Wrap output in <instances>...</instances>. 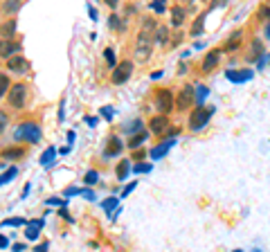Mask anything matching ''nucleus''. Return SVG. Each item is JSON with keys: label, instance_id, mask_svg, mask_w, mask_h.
Instances as JSON below:
<instances>
[{"label": "nucleus", "instance_id": "obj_1", "mask_svg": "<svg viewBox=\"0 0 270 252\" xmlns=\"http://www.w3.org/2000/svg\"><path fill=\"white\" fill-rule=\"evenodd\" d=\"M155 25L153 18H144L142 21V27L138 32V38H135V59L138 61H147L151 50H153V38H155Z\"/></svg>", "mask_w": 270, "mask_h": 252}, {"label": "nucleus", "instance_id": "obj_2", "mask_svg": "<svg viewBox=\"0 0 270 252\" xmlns=\"http://www.w3.org/2000/svg\"><path fill=\"white\" fill-rule=\"evenodd\" d=\"M155 108L160 111V115H169L176 108V97L169 88H158L155 90Z\"/></svg>", "mask_w": 270, "mask_h": 252}, {"label": "nucleus", "instance_id": "obj_3", "mask_svg": "<svg viewBox=\"0 0 270 252\" xmlns=\"http://www.w3.org/2000/svg\"><path fill=\"white\" fill-rule=\"evenodd\" d=\"M16 138L27 142V144H36L41 140V126L36 122H23L16 129Z\"/></svg>", "mask_w": 270, "mask_h": 252}, {"label": "nucleus", "instance_id": "obj_4", "mask_svg": "<svg viewBox=\"0 0 270 252\" xmlns=\"http://www.w3.org/2000/svg\"><path fill=\"white\" fill-rule=\"evenodd\" d=\"M212 113H214L212 106H198V108H194V111L189 113V129L191 131H201L203 126L210 122Z\"/></svg>", "mask_w": 270, "mask_h": 252}, {"label": "nucleus", "instance_id": "obj_5", "mask_svg": "<svg viewBox=\"0 0 270 252\" xmlns=\"http://www.w3.org/2000/svg\"><path fill=\"white\" fill-rule=\"evenodd\" d=\"M25 99H27V86L25 84H14L7 92V102H9L11 108H23L25 106Z\"/></svg>", "mask_w": 270, "mask_h": 252}, {"label": "nucleus", "instance_id": "obj_6", "mask_svg": "<svg viewBox=\"0 0 270 252\" xmlns=\"http://www.w3.org/2000/svg\"><path fill=\"white\" fill-rule=\"evenodd\" d=\"M131 75H133V61H120L115 65V70H113L111 81L115 86H122V84H126L131 79Z\"/></svg>", "mask_w": 270, "mask_h": 252}, {"label": "nucleus", "instance_id": "obj_7", "mask_svg": "<svg viewBox=\"0 0 270 252\" xmlns=\"http://www.w3.org/2000/svg\"><path fill=\"white\" fill-rule=\"evenodd\" d=\"M23 43L21 41H16V38H9V41H0V59L9 61L11 56H16L18 52H21Z\"/></svg>", "mask_w": 270, "mask_h": 252}, {"label": "nucleus", "instance_id": "obj_8", "mask_svg": "<svg viewBox=\"0 0 270 252\" xmlns=\"http://www.w3.org/2000/svg\"><path fill=\"white\" fill-rule=\"evenodd\" d=\"M194 99H196V95H194V88L185 86L182 90L178 92V97H176V108H178V111H187V108L194 104Z\"/></svg>", "mask_w": 270, "mask_h": 252}, {"label": "nucleus", "instance_id": "obj_9", "mask_svg": "<svg viewBox=\"0 0 270 252\" xmlns=\"http://www.w3.org/2000/svg\"><path fill=\"white\" fill-rule=\"evenodd\" d=\"M7 68H9V72H14V75H23V72L30 70V63H27L25 56L16 54V56H11V59L7 61Z\"/></svg>", "mask_w": 270, "mask_h": 252}, {"label": "nucleus", "instance_id": "obj_10", "mask_svg": "<svg viewBox=\"0 0 270 252\" xmlns=\"http://www.w3.org/2000/svg\"><path fill=\"white\" fill-rule=\"evenodd\" d=\"M122 140L117 138V135H111L108 138V142H106V149H104V158H115V156H120L122 153Z\"/></svg>", "mask_w": 270, "mask_h": 252}, {"label": "nucleus", "instance_id": "obj_11", "mask_svg": "<svg viewBox=\"0 0 270 252\" xmlns=\"http://www.w3.org/2000/svg\"><path fill=\"white\" fill-rule=\"evenodd\" d=\"M164 129H169V117L167 115H155V117L149 119V131L155 135H160Z\"/></svg>", "mask_w": 270, "mask_h": 252}, {"label": "nucleus", "instance_id": "obj_12", "mask_svg": "<svg viewBox=\"0 0 270 252\" xmlns=\"http://www.w3.org/2000/svg\"><path fill=\"white\" fill-rule=\"evenodd\" d=\"M45 221L43 219H34V221H27V225H25V236L30 239V241H36L38 234H41V227Z\"/></svg>", "mask_w": 270, "mask_h": 252}, {"label": "nucleus", "instance_id": "obj_13", "mask_svg": "<svg viewBox=\"0 0 270 252\" xmlns=\"http://www.w3.org/2000/svg\"><path fill=\"white\" fill-rule=\"evenodd\" d=\"M221 54H223L221 50H212V52H207V56L203 59V65H201L203 72H212V70L218 65V61H221Z\"/></svg>", "mask_w": 270, "mask_h": 252}, {"label": "nucleus", "instance_id": "obj_14", "mask_svg": "<svg viewBox=\"0 0 270 252\" xmlns=\"http://www.w3.org/2000/svg\"><path fill=\"white\" fill-rule=\"evenodd\" d=\"M14 34H16V21H14V18H7V21L0 25V41H9V38H14Z\"/></svg>", "mask_w": 270, "mask_h": 252}, {"label": "nucleus", "instance_id": "obj_15", "mask_svg": "<svg viewBox=\"0 0 270 252\" xmlns=\"http://www.w3.org/2000/svg\"><path fill=\"white\" fill-rule=\"evenodd\" d=\"M174 144H176V140H164V142H160L158 146H153V149H151V158H153V160L164 158V156H167V151H169Z\"/></svg>", "mask_w": 270, "mask_h": 252}, {"label": "nucleus", "instance_id": "obj_16", "mask_svg": "<svg viewBox=\"0 0 270 252\" xmlns=\"http://www.w3.org/2000/svg\"><path fill=\"white\" fill-rule=\"evenodd\" d=\"M25 156V146H9V149H2V158L7 160H16V158Z\"/></svg>", "mask_w": 270, "mask_h": 252}, {"label": "nucleus", "instance_id": "obj_17", "mask_svg": "<svg viewBox=\"0 0 270 252\" xmlns=\"http://www.w3.org/2000/svg\"><path fill=\"white\" fill-rule=\"evenodd\" d=\"M185 23V9L182 7H171V25L180 27Z\"/></svg>", "mask_w": 270, "mask_h": 252}, {"label": "nucleus", "instance_id": "obj_18", "mask_svg": "<svg viewBox=\"0 0 270 252\" xmlns=\"http://www.w3.org/2000/svg\"><path fill=\"white\" fill-rule=\"evenodd\" d=\"M128 171H131V160H122L120 165H117V169H115L117 180H124V178L128 176Z\"/></svg>", "mask_w": 270, "mask_h": 252}, {"label": "nucleus", "instance_id": "obj_19", "mask_svg": "<svg viewBox=\"0 0 270 252\" xmlns=\"http://www.w3.org/2000/svg\"><path fill=\"white\" fill-rule=\"evenodd\" d=\"M54 153H57V151H54V146H48V149H45V153L41 156V165H43V167H52Z\"/></svg>", "mask_w": 270, "mask_h": 252}, {"label": "nucleus", "instance_id": "obj_20", "mask_svg": "<svg viewBox=\"0 0 270 252\" xmlns=\"http://www.w3.org/2000/svg\"><path fill=\"white\" fill-rule=\"evenodd\" d=\"M16 173H18V169H16V167H9V169H7L5 173H0V187L9 183V180H11V178H14V176H16Z\"/></svg>", "mask_w": 270, "mask_h": 252}, {"label": "nucleus", "instance_id": "obj_21", "mask_svg": "<svg viewBox=\"0 0 270 252\" xmlns=\"http://www.w3.org/2000/svg\"><path fill=\"white\" fill-rule=\"evenodd\" d=\"M147 135H149L147 131H142V133H138V135H133V138H131V142H128V146H131V149L135 151V149H138V146L144 142V140H147Z\"/></svg>", "mask_w": 270, "mask_h": 252}, {"label": "nucleus", "instance_id": "obj_22", "mask_svg": "<svg viewBox=\"0 0 270 252\" xmlns=\"http://www.w3.org/2000/svg\"><path fill=\"white\" fill-rule=\"evenodd\" d=\"M21 7H23L21 0H14V2H5V5H2V11H5V14H16Z\"/></svg>", "mask_w": 270, "mask_h": 252}, {"label": "nucleus", "instance_id": "obj_23", "mask_svg": "<svg viewBox=\"0 0 270 252\" xmlns=\"http://www.w3.org/2000/svg\"><path fill=\"white\" fill-rule=\"evenodd\" d=\"M9 77L5 75V72H0V97H5L7 92H9Z\"/></svg>", "mask_w": 270, "mask_h": 252}, {"label": "nucleus", "instance_id": "obj_24", "mask_svg": "<svg viewBox=\"0 0 270 252\" xmlns=\"http://www.w3.org/2000/svg\"><path fill=\"white\" fill-rule=\"evenodd\" d=\"M126 133H142V119H135V122H128L126 124Z\"/></svg>", "mask_w": 270, "mask_h": 252}, {"label": "nucleus", "instance_id": "obj_25", "mask_svg": "<svg viewBox=\"0 0 270 252\" xmlns=\"http://www.w3.org/2000/svg\"><path fill=\"white\" fill-rule=\"evenodd\" d=\"M228 79H232V81L250 79V70H243V72H228Z\"/></svg>", "mask_w": 270, "mask_h": 252}, {"label": "nucleus", "instance_id": "obj_26", "mask_svg": "<svg viewBox=\"0 0 270 252\" xmlns=\"http://www.w3.org/2000/svg\"><path fill=\"white\" fill-rule=\"evenodd\" d=\"M101 207H104V209H106V212H108V214L113 216V209L117 207V198H115V196H111V198H106V200H104V203H101Z\"/></svg>", "mask_w": 270, "mask_h": 252}, {"label": "nucleus", "instance_id": "obj_27", "mask_svg": "<svg viewBox=\"0 0 270 252\" xmlns=\"http://www.w3.org/2000/svg\"><path fill=\"white\" fill-rule=\"evenodd\" d=\"M97 180H99V173H97L95 169H90V171L84 176V183H86V185H95Z\"/></svg>", "mask_w": 270, "mask_h": 252}, {"label": "nucleus", "instance_id": "obj_28", "mask_svg": "<svg viewBox=\"0 0 270 252\" xmlns=\"http://www.w3.org/2000/svg\"><path fill=\"white\" fill-rule=\"evenodd\" d=\"M155 41H158V43H167V41H169V29H167V27H160L158 34H155Z\"/></svg>", "mask_w": 270, "mask_h": 252}, {"label": "nucleus", "instance_id": "obj_29", "mask_svg": "<svg viewBox=\"0 0 270 252\" xmlns=\"http://www.w3.org/2000/svg\"><path fill=\"white\" fill-rule=\"evenodd\" d=\"M111 27H113V29H120V32H124V23H122V18L117 16V14H113V16H111Z\"/></svg>", "mask_w": 270, "mask_h": 252}, {"label": "nucleus", "instance_id": "obj_30", "mask_svg": "<svg viewBox=\"0 0 270 252\" xmlns=\"http://www.w3.org/2000/svg\"><path fill=\"white\" fill-rule=\"evenodd\" d=\"M7 124H9V117H7V113H5V111H0V135L5 133Z\"/></svg>", "mask_w": 270, "mask_h": 252}, {"label": "nucleus", "instance_id": "obj_31", "mask_svg": "<svg viewBox=\"0 0 270 252\" xmlns=\"http://www.w3.org/2000/svg\"><path fill=\"white\" fill-rule=\"evenodd\" d=\"M104 56H106V63L108 65H115V52H113V48L104 50Z\"/></svg>", "mask_w": 270, "mask_h": 252}, {"label": "nucleus", "instance_id": "obj_32", "mask_svg": "<svg viewBox=\"0 0 270 252\" xmlns=\"http://www.w3.org/2000/svg\"><path fill=\"white\" fill-rule=\"evenodd\" d=\"M239 38H241V32H234V34H232V38H230V43L225 45V48H228V50H234V48L239 45Z\"/></svg>", "mask_w": 270, "mask_h": 252}, {"label": "nucleus", "instance_id": "obj_33", "mask_svg": "<svg viewBox=\"0 0 270 252\" xmlns=\"http://www.w3.org/2000/svg\"><path fill=\"white\" fill-rule=\"evenodd\" d=\"M2 225H27V221L25 219H7V221H2Z\"/></svg>", "mask_w": 270, "mask_h": 252}, {"label": "nucleus", "instance_id": "obj_34", "mask_svg": "<svg viewBox=\"0 0 270 252\" xmlns=\"http://www.w3.org/2000/svg\"><path fill=\"white\" fill-rule=\"evenodd\" d=\"M45 203H48V205H61V207H65V205H68V200H65V198H57V196H52V198H48V200H45Z\"/></svg>", "mask_w": 270, "mask_h": 252}, {"label": "nucleus", "instance_id": "obj_35", "mask_svg": "<svg viewBox=\"0 0 270 252\" xmlns=\"http://www.w3.org/2000/svg\"><path fill=\"white\" fill-rule=\"evenodd\" d=\"M259 18H261V21H268V18H270V5L261 7V9H259Z\"/></svg>", "mask_w": 270, "mask_h": 252}, {"label": "nucleus", "instance_id": "obj_36", "mask_svg": "<svg viewBox=\"0 0 270 252\" xmlns=\"http://www.w3.org/2000/svg\"><path fill=\"white\" fill-rule=\"evenodd\" d=\"M147 171H151V165H144V162L135 165V173H147Z\"/></svg>", "mask_w": 270, "mask_h": 252}, {"label": "nucleus", "instance_id": "obj_37", "mask_svg": "<svg viewBox=\"0 0 270 252\" xmlns=\"http://www.w3.org/2000/svg\"><path fill=\"white\" fill-rule=\"evenodd\" d=\"M101 115H104L106 119H113V108L111 106H104V108H101Z\"/></svg>", "mask_w": 270, "mask_h": 252}, {"label": "nucleus", "instance_id": "obj_38", "mask_svg": "<svg viewBox=\"0 0 270 252\" xmlns=\"http://www.w3.org/2000/svg\"><path fill=\"white\" fill-rule=\"evenodd\" d=\"M151 7L155 11H164V0H155V2H151Z\"/></svg>", "mask_w": 270, "mask_h": 252}, {"label": "nucleus", "instance_id": "obj_39", "mask_svg": "<svg viewBox=\"0 0 270 252\" xmlns=\"http://www.w3.org/2000/svg\"><path fill=\"white\" fill-rule=\"evenodd\" d=\"M135 185H138V183H131V185H126V187L122 189V198H124V196H128V194H131L133 189H135Z\"/></svg>", "mask_w": 270, "mask_h": 252}, {"label": "nucleus", "instance_id": "obj_40", "mask_svg": "<svg viewBox=\"0 0 270 252\" xmlns=\"http://www.w3.org/2000/svg\"><path fill=\"white\" fill-rule=\"evenodd\" d=\"M201 29H203V16L198 18V23L194 25V29H191V34H201Z\"/></svg>", "mask_w": 270, "mask_h": 252}, {"label": "nucleus", "instance_id": "obj_41", "mask_svg": "<svg viewBox=\"0 0 270 252\" xmlns=\"http://www.w3.org/2000/svg\"><path fill=\"white\" fill-rule=\"evenodd\" d=\"M48 248H50L48 241H45V243H38V246L34 248V252H48Z\"/></svg>", "mask_w": 270, "mask_h": 252}, {"label": "nucleus", "instance_id": "obj_42", "mask_svg": "<svg viewBox=\"0 0 270 252\" xmlns=\"http://www.w3.org/2000/svg\"><path fill=\"white\" fill-rule=\"evenodd\" d=\"M65 117V99H61V106H59V119Z\"/></svg>", "mask_w": 270, "mask_h": 252}, {"label": "nucleus", "instance_id": "obj_43", "mask_svg": "<svg viewBox=\"0 0 270 252\" xmlns=\"http://www.w3.org/2000/svg\"><path fill=\"white\" fill-rule=\"evenodd\" d=\"M81 196H84V198H88V200H95V194L88 192V189H81Z\"/></svg>", "mask_w": 270, "mask_h": 252}, {"label": "nucleus", "instance_id": "obj_44", "mask_svg": "<svg viewBox=\"0 0 270 252\" xmlns=\"http://www.w3.org/2000/svg\"><path fill=\"white\" fill-rule=\"evenodd\" d=\"M88 14H90V18H92V21H97V9H95L92 5L88 7Z\"/></svg>", "mask_w": 270, "mask_h": 252}, {"label": "nucleus", "instance_id": "obj_45", "mask_svg": "<svg viewBox=\"0 0 270 252\" xmlns=\"http://www.w3.org/2000/svg\"><path fill=\"white\" fill-rule=\"evenodd\" d=\"M0 248H9V241H7L2 234H0Z\"/></svg>", "mask_w": 270, "mask_h": 252}, {"label": "nucleus", "instance_id": "obj_46", "mask_svg": "<svg viewBox=\"0 0 270 252\" xmlns=\"http://www.w3.org/2000/svg\"><path fill=\"white\" fill-rule=\"evenodd\" d=\"M30 189H32V185H30V183H27V185H25V189H23V194H21V198H25V196H27V194H30Z\"/></svg>", "mask_w": 270, "mask_h": 252}, {"label": "nucleus", "instance_id": "obj_47", "mask_svg": "<svg viewBox=\"0 0 270 252\" xmlns=\"http://www.w3.org/2000/svg\"><path fill=\"white\" fill-rule=\"evenodd\" d=\"M59 214L63 216V219H65V221H70V223H72V219H70V214H68V212H65V209H63V207H61V212H59Z\"/></svg>", "mask_w": 270, "mask_h": 252}, {"label": "nucleus", "instance_id": "obj_48", "mask_svg": "<svg viewBox=\"0 0 270 252\" xmlns=\"http://www.w3.org/2000/svg\"><path fill=\"white\" fill-rule=\"evenodd\" d=\"M25 250V246H23V243H16V246H14V252H23Z\"/></svg>", "mask_w": 270, "mask_h": 252}, {"label": "nucleus", "instance_id": "obj_49", "mask_svg": "<svg viewBox=\"0 0 270 252\" xmlns=\"http://www.w3.org/2000/svg\"><path fill=\"white\" fill-rule=\"evenodd\" d=\"M205 95H207V90L201 86V88H198V97H205Z\"/></svg>", "mask_w": 270, "mask_h": 252}, {"label": "nucleus", "instance_id": "obj_50", "mask_svg": "<svg viewBox=\"0 0 270 252\" xmlns=\"http://www.w3.org/2000/svg\"><path fill=\"white\" fill-rule=\"evenodd\" d=\"M266 36H268V38H270V25H268V27H266Z\"/></svg>", "mask_w": 270, "mask_h": 252}, {"label": "nucleus", "instance_id": "obj_51", "mask_svg": "<svg viewBox=\"0 0 270 252\" xmlns=\"http://www.w3.org/2000/svg\"><path fill=\"white\" fill-rule=\"evenodd\" d=\"M234 252H241V250H234Z\"/></svg>", "mask_w": 270, "mask_h": 252}, {"label": "nucleus", "instance_id": "obj_52", "mask_svg": "<svg viewBox=\"0 0 270 252\" xmlns=\"http://www.w3.org/2000/svg\"><path fill=\"white\" fill-rule=\"evenodd\" d=\"M0 167H2V165H0Z\"/></svg>", "mask_w": 270, "mask_h": 252}]
</instances>
